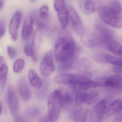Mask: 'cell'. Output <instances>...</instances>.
Here are the masks:
<instances>
[{"label":"cell","mask_w":122,"mask_h":122,"mask_svg":"<svg viewBox=\"0 0 122 122\" xmlns=\"http://www.w3.org/2000/svg\"><path fill=\"white\" fill-rule=\"evenodd\" d=\"M76 45L70 38L61 37L56 41L55 46V54L56 60L61 63L70 66V61L74 57Z\"/></svg>","instance_id":"1"},{"label":"cell","mask_w":122,"mask_h":122,"mask_svg":"<svg viewBox=\"0 0 122 122\" xmlns=\"http://www.w3.org/2000/svg\"><path fill=\"white\" fill-rule=\"evenodd\" d=\"M54 80L57 84L78 88L81 91L94 88L93 80L81 75L63 74L55 77Z\"/></svg>","instance_id":"2"},{"label":"cell","mask_w":122,"mask_h":122,"mask_svg":"<svg viewBox=\"0 0 122 122\" xmlns=\"http://www.w3.org/2000/svg\"><path fill=\"white\" fill-rule=\"evenodd\" d=\"M97 11L100 18L105 23L116 28H122V14L115 12L107 5L99 6Z\"/></svg>","instance_id":"3"},{"label":"cell","mask_w":122,"mask_h":122,"mask_svg":"<svg viewBox=\"0 0 122 122\" xmlns=\"http://www.w3.org/2000/svg\"><path fill=\"white\" fill-rule=\"evenodd\" d=\"M62 107L58 89L49 95L48 101V115L52 122L56 121L61 114Z\"/></svg>","instance_id":"4"},{"label":"cell","mask_w":122,"mask_h":122,"mask_svg":"<svg viewBox=\"0 0 122 122\" xmlns=\"http://www.w3.org/2000/svg\"><path fill=\"white\" fill-rule=\"evenodd\" d=\"M99 96V92L96 90L88 92L79 90L75 95L76 104L77 106H80L82 103L90 105L97 101Z\"/></svg>","instance_id":"5"},{"label":"cell","mask_w":122,"mask_h":122,"mask_svg":"<svg viewBox=\"0 0 122 122\" xmlns=\"http://www.w3.org/2000/svg\"><path fill=\"white\" fill-rule=\"evenodd\" d=\"M56 69V67L52 58L51 51L46 52L43 56L40 65L41 74L44 76H48Z\"/></svg>","instance_id":"6"},{"label":"cell","mask_w":122,"mask_h":122,"mask_svg":"<svg viewBox=\"0 0 122 122\" xmlns=\"http://www.w3.org/2000/svg\"><path fill=\"white\" fill-rule=\"evenodd\" d=\"M54 6L57 12L58 18L62 27L66 28L69 23V15L64 1L62 0H55Z\"/></svg>","instance_id":"7"},{"label":"cell","mask_w":122,"mask_h":122,"mask_svg":"<svg viewBox=\"0 0 122 122\" xmlns=\"http://www.w3.org/2000/svg\"><path fill=\"white\" fill-rule=\"evenodd\" d=\"M107 109V102L102 100L95 106L90 117V122H102Z\"/></svg>","instance_id":"8"},{"label":"cell","mask_w":122,"mask_h":122,"mask_svg":"<svg viewBox=\"0 0 122 122\" xmlns=\"http://www.w3.org/2000/svg\"><path fill=\"white\" fill-rule=\"evenodd\" d=\"M68 11L73 30L77 35H81L84 31V27L82 21L79 14L76 9L71 6H68Z\"/></svg>","instance_id":"9"},{"label":"cell","mask_w":122,"mask_h":122,"mask_svg":"<svg viewBox=\"0 0 122 122\" xmlns=\"http://www.w3.org/2000/svg\"><path fill=\"white\" fill-rule=\"evenodd\" d=\"M8 100L11 114L13 117H17L19 112V100L15 90L11 86L8 88Z\"/></svg>","instance_id":"10"},{"label":"cell","mask_w":122,"mask_h":122,"mask_svg":"<svg viewBox=\"0 0 122 122\" xmlns=\"http://www.w3.org/2000/svg\"><path fill=\"white\" fill-rule=\"evenodd\" d=\"M21 13L19 11H16L14 14L9 23V33L12 39L14 41H16L18 38V29L21 21Z\"/></svg>","instance_id":"11"},{"label":"cell","mask_w":122,"mask_h":122,"mask_svg":"<svg viewBox=\"0 0 122 122\" xmlns=\"http://www.w3.org/2000/svg\"><path fill=\"white\" fill-rule=\"evenodd\" d=\"M81 36V41L83 45L88 48H93L99 45L95 31H84Z\"/></svg>","instance_id":"12"},{"label":"cell","mask_w":122,"mask_h":122,"mask_svg":"<svg viewBox=\"0 0 122 122\" xmlns=\"http://www.w3.org/2000/svg\"><path fill=\"white\" fill-rule=\"evenodd\" d=\"M33 19L31 15L29 14L25 18L22 27L21 35L24 41L29 39L33 33Z\"/></svg>","instance_id":"13"},{"label":"cell","mask_w":122,"mask_h":122,"mask_svg":"<svg viewBox=\"0 0 122 122\" xmlns=\"http://www.w3.org/2000/svg\"><path fill=\"white\" fill-rule=\"evenodd\" d=\"M103 87H110L122 90V77L119 75L111 76L107 78H102Z\"/></svg>","instance_id":"14"},{"label":"cell","mask_w":122,"mask_h":122,"mask_svg":"<svg viewBox=\"0 0 122 122\" xmlns=\"http://www.w3.org/2000/svg\"><path fill=\"white\" fill-rule=\"evenodd\" d=\"M18 89L20 95L24 100L28 101L30 99L31 96L30 88L24 79H22L19 80Z\"/></svg>","instance_id":"15"},{"label":"cell","mask_w":122,"mask_h":122,"mask_svg":"<svg viewBox=\"0 0 122 122\" xmlns=\"http://www.w3.org/2000/svg\"><path fill=\"white\" fill-rule=\"evenodd\" d=\"M87 110L82 107H76L71 112V117L73 120L76 122H81L87 117Z\"/></svg>","instance_id":"16"},{"label":"cell","mask_w":122,"mask_h":122,"mask_svg":"<svg viewBox=\"0 0 122 122\" xmlns=\"http://www.w3.org/2000/svg\"><path fill=\"white\" fill-rule=\"evenodd\" d=\"M28 77L30 84L32 87L36 89H38L41 87V80L34 69H31L29 71Z\"/></svg>","instance_id":"17"},{"label":"cell","mask_w":122,"mask_h":122,"mask_svg":"<svg viewBox=\"0 0 122 122\" xmlns=\"http://www.w3.org/2000/svg\"><path fill=\"white\" fill-rule=\"evenodd\" d=\"M58 90L62 107H67L72 102V96L67 91L62 89H59Z\"/></svg>","instance_id":"18"},{"label":"cell","mask_w":122,"mask_h":122,"mask_svg":"<svg viewBox=\"0 0 122 122\" xmlns=\"http://www.w3.org/2000/svg\"><path fill=\"white\" fill-rule=\"evenodd\" d=\"M109 51L113 54L122 58V46L113 39L106 43Z\"/></svg>","instance_id":"19"},{"label":"cell","mask_w":122,"mask_h":122,"mask_svg":"<svg viewBox=\"0 0 122 122\" xmlns=\"http://www.w3.org/2000/svg\"><path fill=\"white\" fill-rule=\"evenodd\" d=\"M122 111V99L117 100L109 105L107 113L109 116H112Z\"/></svg>","instance_id":"20"},{"label":"cell","mask_w":122,"mask_h":122,"mask_svg":"<svg viewBox=\"0 0 122 122\" xmlns=\"http://www.w3.org/2000/svg\"><path fill=\"white\" fill-rule=\"evenodd\" d=\"M24 51L26 56L31 57L32 61L36 63L37 62L38 57L35 52L34 39H33L31 43H28L25 45Z\"/></svg>","instance_id":"21"},{"label":"cell","mask_w":122,"mask_h":122,"mask_svg":"<svg viewBox=\"0 0 122 122\" xmlns=\"http://www.w3.org/2000/svg\"><path fill=\"white\" fill-rule=\"evenodd\" d=\"M105 64L109 63L114 66H122V58L105 54Z\"/></svg>","instance_id":"22"},{"label":"cell","mask_w":122,"mask_h":122,"mask_svg":"<svg viewBox=\"0 0 122 122\" xmlns=\"http://www.w3.org/2000/svg\"><path fill=\"white\" fill-rule=\"evenodd\" d=\"M8 69L7 65H5L3 70L0 71V87L3 88L5 86L8 76Z\"/></svg>","instance_id":"23"},{"label":"cell","mask_w":122,"mask_h":122,"mask_svg":"<svg viewBox=\"0 0 122 122\" xmlns=\"http://www.w3.org/2000/svg\"><path fill=\"white\" fill-rule=\"evenodd\" d=\"M25 62L22 59L20 58L15 61L13 65V70L15 73L20 72L24 67Z\"/></svg>","instance_id":"24"},{"label":"cell","mask_w":122,"mask_h":122,"mask_svg":"<svg viewBox=\"0 0 122 122\" xmlns=\"http://www.w3.org/2000/svg\"><path fill=\"white\" fill-rule=\"evenodd\" d=\"M83 7L85 11L86 12H87V13H92L95 11L94 3L92 1L86 0L85 1L83 4Z\"/></svg>","instance_id":"25"},{"label":"cell","mask_w":122,"mask_h":122,"mask_svg":"<svg viewBox=\"0 0 122 122\" xmlns=\"http://www.w3.org/2000/svg\"><path fill=\"white\" fill-rule=\"evenodd\" d=\"M109 6L115 12L122 15V6L117 1H112L110 3Z\"/></svg>","instance_id":"26"},{"label":"cell","mask_w":122,"mask_h":122,"mask_svg":"<svg viewBox=\"0 0 122 122\" xmlns=\"http://www.w3.org/2000/svg\"><path fill=\"white\" fill-rule=\"evenodd\" d=\"M40 17L43 19H46L49 16V10L48 6L44 5L41 6L39 10Z\"/></svg>","instance_id":"27"},{"label":"cell","mask_w":122,"mask_h":122,"mask_svg":"<svg viewBox=\"0 0 122 122\" xmlns=\"http://www.w3.org/2000/svg\"><path fill=\"white\" fill-rule=\"evenodd\" d=\"M7 51L8 56L11 60L14 59L17 54V51L14 47L8 46L7 47Z\"/></svg>","instance_id":"28"},{"label":"cell","mask_w":122,"mask_h":122,"mask_svg":"<svg viewBox=\"0 0 122 122\" xmlns=\"http://www.w3.org/2000/svg\"><path fill=\"white\" fill-rule=\"evenodd\" d=\"M5 31V21L2 19H0V39L2 38Z\"/></svg>","instance_id":"29"},{"label":"cell","mask_w":122,"mask_h":122,"mask_svg":"<svg viewBox=\"0 0 122 122\" xmlns=\"http://www.w3.org/2000/svg\"><path fill=\"white\" fill-rule=\"evenodd\" d=\"M112 122H122V111L118 112L113 119Z\"/></svg>","instance_id":"30"},{"label":"cell","mask_w":122,"mask_h":122,"mask_svg":"<svg viewBox=\"0 0 122 122\" xmlns=\"http://www.w3.org/2000/svg\"><path fill=\"white\" fill-rule=\"evenodd\" d=\"M112 71L117 74H122V66H114L112 67Z\"/></svg>","instance_id":"31"},{"label":"cell","mask_w":122,"mask_h":122,"mask_svg":"<svg viewBox=\"0 0 122 122\" xmlns=\"http://www.w3.org/2000/svg\"><path fill=\"white\" fill-rule=\"evenodd\" d=\"M39 122H54L51 121L49 119L48 115L44 116L39 120Z\"/></svg>","instance_id":"32"},{"label":"cell","mask_w":122,"mask_h":122,"mask_svg":"<svg viewBox=\"0 0 122 122\" xmlns=\"http://www.w3.org/2000/svg\"><path fill=\"white\" fill-rule=\"evenodd\" d=\"M5 65L4 58L3 57L0 56V71L3 69Z\"/></svg>","instance_id":"33"},{"label":"cell","mask_w":122,"mask_h":122,"mask_svg":"<svg viewBox=\"0 0 122 122\" xmlns=\"http://www.w3.org/2000/svg\"><path fill=\"white\" fill-rule=\"evenodd\" d=\"M3 1H0V9L3 7Z\"/></svg>","instance_id":"34"},{"label":"cell","mask_w":122,"mask_h":122,"mask_svg":"<svg viewBox=\"0 0 122 122\" xmlns=\"http://www.w3.org/2000/svg\"><path fill=\"white\" fill-rule=\"evenodd\" d=\"M1 112H2V107H1V104L0 102V115L1 114Z\"/></svg>","instance_id":"35"},{"label":"cell","mask_w":122,"mask_h":122,"mask_svg":"<svg viewBox=\"0 0 122 122\" xmlns=\"http://www.w3.org/2000/svg\"><path fill=\"white\" fill-rule=\"evenodd\" d=\"M81 122H87V117L85 118V119L83 120V121H82Z\"/></svg>","instance_id":"36"}]
</instances>
